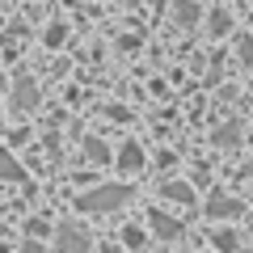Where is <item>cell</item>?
<instances>
[{
  "label": "cell",
  "mask_w": 253,
  "mask_h": 253,
  "mask_svg": "<svg viewBox=\"0 0 253 253\" xmlns=\"http://www.w3.org/2000/svg\"><path fill=\"white\" fill-rule=\"evenodd\" d=\"M126 199H131V186H101V190H93V194H84V199H76V207L89 211V215H97V211L123 207Z\"/></svg>",
  "instance_id": "6da1fadb"
},
{
  "label": "cell",
  "mask_w": 253,
  "mask_h": 253,
  "mask_svg": "<svg viewBox=\"0 0 253 253\" xmlns=\"http://www.w3.org/2000/svg\"><path fill=\"white\" fill-rule=\"evenodd\" d=\"M55 253H89V232L76 224H63L55 236Z\"/></svg>",
  "instance_id": "7a4b0ae2"
},
{
  "label": "cell",
  "mask_w": 253,
  "mask_h": 253,
  "mask_svg": "<svg viewBox=\"0 0 253 253\" xmlns=\"http://www.w3.org/2000/svg\"><path fill=\"white\" fill-rule=\"evenodd\" d=\"M152 228L165 236V241H177V232H181V224H177V219H169L165 211H152Z\"/></svg>",
  "instance_id": "3957f363"
},
{
  "label": "cell",
  "mask_w": 253,
  "mask_h": 253,
  "mask_svg": "<svg viewBox=\"0 0 253 253\" xmlns=\"http://www.w3.org/2000/svg\"><path fill=\"white\" fill-rule=\"evenodd\" d=\"M207 211H211V215H219V219H228V215H245V207H241V203H232V199H211Z\"/></svg>",
  "instance_id": "277c9868"
},
{
  "label": "cell",
  "mask_w": 253,
  "mask_h": 253,
  "mask_svg": "<svg viewBox=\"0 0 253 253\" xmlns=\"http://www.w3.org/2000/svg\"><path fill=\"white\" fill-rule=\"evenodd\" d=\"M118 165H123V169H139V165H144V152H139L135 144H126L123 152H118Z\"/></svg>",
  "instance_id": "5b68a950"
},
{
  "label": "cell",
  "mask_w": 253,
  "mask_h": 253,
  "mask_svg": "<svg viewBox=\"0 0 253 253\" xmlns=\"http://www.w3.org/2000/svg\"><path fill=\"white\" fill-rule=\"evenodd\" d=\"M34 97H38V93H34V84H30V81H21V84H17V93H13V101H17V110L34 106Z\"/></svg>",
  "instance_id": "8992f818"
},
{
  "label": "cell",
  "mask_w": 253,
  "mask_h": 253,
  "mask_svg": "<svg viewBox=\"0 0 253 253\" xmlns=\"http://www.w3.org/2000/svg\"><path fill=\"white\" fill-rule=\"evenodd\" d=\"M0 177H13V181H21V177H26V173L17 169V161H13L9 152H0Z\"/></svg>",
  "instance_id": "52a82bcc"
},
{
  "label": "cell",
  "mask_w": 253,
  "mask_h": 253,
  "mask_svg": "<svg viewBox=\"0 0 253 253\" xmlns=\"http://www.w3.org/2000/svg\"><path fill=\"white\" fill-rule=\"evenodd\" d=\"M165 194L177 203H194V194H190V186H181V181H165Z\"/></svg>",
  "instance_id": "ba28073f"
},
{
  "label": "cell",
  "mask_w": 253,
  "mask_h": 253,
  "mask_svg": "<svg viewBox=\"0 0 253 253\" xmlns=\"http://www.w3.org/2000/svg\"><path fill=\"white\" fill-rule=\"evenodd\" d=\"M89 156H93V161H106V156H110V152H106V148H101V144H97V139H89Z\"/></svg>",
  "instance_id": "9c48e42d"
},
{
  "label": "cell",
  "mask_w": 253,
  "mask_h": 253,
  "mask_svg": "<svg viewBox=\"0 0 253 253\" xmlns=\"http://www.w3.org/2000/svg\"><path fill=\"white\" fill-rule=\"evenodd\" d=\"M241 59L253 63V38H245V42H241Z\"/></svg>",
  "instance_id": "30bf717a"
},
{
  "label": "cell",
  "mask_w": 253,
  "mask_h": 253,
  "mask_svg": "<svg viewBox=\"0 0 253 253\" xmlns=\"http://www.w3.org/2000/svg\"><path fill=\"white\" fill-rule=\"evenodd\" d=\"M215 139H219V144H232V139H236V126H224V131H219Z\"/></svg>",
  "instance_id": "8fae6325"
},
{
  "label": "cell",
  "mask_w": 253,
  "mask_h": 253,
  "mask_svg": "<svg viewBox=\"0 0 253 253\" xmlns=\"http://www.w3.org/2000/svg\"><path fill=\"white\" fill-rule=\"evenodd\" d=\"M211 30H215V34H224V30H228V17H224V13H219V17H211Z\"/></svg>",
  "instance_id": "7c38bea8"
}]
</instances>
